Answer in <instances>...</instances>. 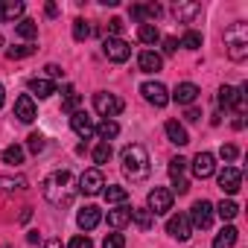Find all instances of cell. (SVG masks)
<instances>
[{
  "instance_id": "6da1fadb",
  "label": "cell",
  "mask_w": 248,
  "mask_h": 248,
  "mask_svg": "<svg viewBox=\"0 0 248 248\" xmlns=\"http://www.w3.org/2000/svg\"><path fill=\"white\" fill-rule=\"evenodd\" d=\"M41 193H44V199H47L53 207H70L73 199H76L73 175H70L67 170H59V172L47 175L44 184H41Z\"/></svg>"
},
{
  "instance_id": "7a4b0ae2",
  "label": "cell",
  "mask_w": 248,
  "mask_h": 248,
  "mask_svg": "<svg viewBox=\"0 0 248 248\" xmlns=\"http://www.w3.org/2000/svg\"><path fill=\"white\" fill-rule=\"evenodd\" d=\"M120 161H123V172H126L132 181H140V178L149 175V152L140 143H129L123 149Z\"/></svg>"
},
{
  "instance_id": "3957f363",
  "label": "cell",
  "mask_w": 248,
  "mask_h": 248,
  "mask_svg": "<svg viewBox=\"0 0 248 248\" xmlns=\"http://www.w3.org/2000/svg\"><path fill=\"white\" fill-rule=\"evenodd\" d=\"M225 47H228V56L233 62H242L248 56V24L236 21L225 30Z\"/></svg>"
},
{
  "instance_id": "277c9868",
  "label": "cell",
  "mask_w": 248,
  "mask_h": 248,
  "mask_svg": "<svg viewBox=\"0 0 248 248\" xmlns=\"http://www.w3.org/2000/svg\"><path fill=\"white\" fill-rule=\"evenodd\" d=\"M93 108H96V114H99V117L114 120V117L123 111V99H120V96H114V93L99 91V93H93Z\"/></svg>"
},
{
  "instance_id": "5b68a950",
  "label": "cell",
  "mask_w": 248,
  "mask_h": 248,
  "mask_svg": "<svg viewBox=\"0 0 248 248\" xmlns=\"http://www.w3.org/2000/svg\"><path fill=\"white\" fill-rule=\"evenodd\" d=\"M102 187H105V178H102V170L99 167H93V170H85L82 175H79V193H85V196H99L102 193Z\"/></svg>"
},
{
  "instance_id": "8992f818",
  "label": "cell",
  "mask_w": 248,
  "mask_h": 248,
  "mask_svg": "<svg viewBox=\"0 0 248 248\" xmlns=\"http://www.w3.org/2000/svg\"><path fill=\"white\" fill-rule=\"evenodd\" d=\"M149 213L152 216H161V213H167V210H172V190H167V187H155V190H149Z\"/></svg>"
},
{
  "instance_id": "52a82bcc",
  "label": "cell",
  "mask_w": 248,
  "mask_h": 248,
  "mask_svg": "<svg viewBox=\"0 0 248 248\" xmlns=\"http://www.w3.org/2000/svg\"><path fill=\"white\" fill-rule=\"evenodd\" d=\"M190 225L199 228V231H207V228L213 225V204H210L207 199H199V202L193 204V210H190Z\"/></svg>"
},
{
  "instance_id": "ba28073f",
  "label": "cell",
  "mask_w": 248,
  "mask_h": 248,
  "mask_svg": "<svg viewBox=\"0 0 248 248\" xmlns=\"http://www.w3.org/2000/svg\"><path fill=\"white\" fill-rule=\"evenodd\" d=\"M102 53H105V59H108V62L123 64V62H129L132 47L123 41V38H105V41H102Z\"/></svg>"
},
{
  "instance_id": "9c48e42d",
  "label": "cell",
  "mask_w": 248,
  "mask_h": 248,
  "mask_svg": "<svg viewBox=\"0 0 248 248\" xmlns=\"http://www.w3.org/2000/svg\"><path fill=\"white\" fill-rule=\"evenodd\" d=\"M167 233H170L172 239H178V242H187V239L193 236L190 216H187V213H175V216H170V222H167Z\"/></svg>"
},
{
  "instance_id": "30bf717a",
  "label": "cell",
  "mask_w": 248,
  "mask_h": 248,
  "mask_svg": "<svg viewBox=\"0 0 248 248\" xmlns=\"http://www.w3.org/2000/svg\"><path fill=\"white\" fill-rule=\"evenodd\" d=\"M140 93H143V99H146L149 105H155V108H164V105L170 102V91H167L161 82H143V85H140Z\"/></svg>"
},
{
  "instance_id": "8fae6325",
  "label": "cell",
  "mask_w": 248,
  "mask_h": 248,
  "mask_svg": "<svg viewBox=\"0 0 248 248\" xmlns=\"http://www.w3.org/2000/svg\"><path fill=\"white\" fill-rule=\"evenodd\" d=\"M239 187H242V172L236 167H225L219 172V190L228 193V196H233V193H239Z\"/></svg>"
},
{
  "instance_id": "7c38bea8",
  "label": "cell",
  "mask_w": 248,
  "mask_h": 248,
  "mask_svg": "<svg viewBox=\"0 0 248 248\" xmlns=\"http://www.w3.org/2000/svg\"><path fill=\"white\" fill-rule=\"evenodd\" d=\"M245 91H248V85H242V88H231V85H225V88L219 91V105L228 108V111H236V108L242 105Z\"/></svg>"
},
{
  "instance_id": "4fadbf2b",
  "label": "cell",
  "mask_w": 248,
  "mask_h": 248,
  "mask_svg": "<svg viewBox=\"0 0 248 248\" xmlns=\"http://www.w3.org/2000/svg\"><path fill=\"white\" fill-rule=\"evenodd\" d=\"M70 129H73L82 140H91V138H93V120H91L85 111H76V114H70Z\"/></svg>"
},
{
  "instance_id": "5bb4252c",
  "label": "cell",
  "mask_w": 248,
  "mask_h": 248,
  "mask_svg": "<svg viewBox=\"0 0 248 248\" xmlns=\"http://www.w3.org/2000/svg\"><path fill=\"white\" fill-rule=\"evenodd\" d=\"M213 172H216V158L210 152H199L193 158V175L196 178H210Z\"/></svg>"
},
{
  "instance_id": "9a60e30c",
  "label": "cell",
  "mask_w": 248,
  "mask_h": 248,
  "mask_svg": "<svg viewBox=\"0 0 248 248\" xmlns=\"http://www.w3.org/2000/svg\"><path fill=\"white\" fill-rule=\"evenodd\" d=\"M99 222H102V210H99L96 204H88V207H82V210L76 213V225H79L82 231H93Z\"/></svg>"
},
{
  "instance_id": "2e32d148",
  "label": "cell",
  "mask_w": 248,
  "mask_h": 248,
  "mask_svg": "<svg viewBox=\"0 0 248 248\" xmlns=\"http://www.w3.org/2000/svg\"><path fill=\"white\" fill-rule=\"evenodd\" d=\"M172 12H175L178 24H193V21L202 15V3H193V0H178Z\"/></svg>"
},
{
  "instance_id": "e0dca14e",
  "label": "cell",
  "mask_w": 248,
  "mask_h": 248,
  "mask_svg": "<svg viewBox=\"0 0 248 248\" xmlns=\"http://www.w3.org/2000/svg\"><path fill=\"white\" fill-rule=\"evenodd\" d=\"M15 117H18L21 123H32V120L38 117L35 102H32V96H30V93H21V96L15 99Z\"/></svg>"
},
{
  "instance_id": "ac0fdd59",
  "label": "cell",
  "mask_w": 248,
  "mask_h": 248,
  "mask_svg": "<svg viewBox=\"0 0 248 248\" xmlns=\"http://www.w3.org/2000/svg\"><path fill=\"white\" fill-rule=\"evenodd\" d=\"M24 3L21 0H0V24H12L24 15Z\"/></svg>"
},
{
  "instance_id": "d6986e66",
  "label": "cell",
  "mask_w": 248,
  "mask_h": 248,
  "mask_svg": "<svg viewBox=\"0 0 248 248\" xmlns=\"http://www.w3.org/2000/svg\"><path fill=\"white\" fill-rule=\"evenodd\" d=\"M172 99H175L178 105H193V102L199 99V85H193V82H181V85H175Z\"/></svg>"
},
{
  "instance_id": "ffe728a7",
  "label": "cell",
  "mask_w": 248,
  "mask_h": 248,
  "mask_svg": "<svg viewBox=\"0 0 248 248\" xmlns=\"http://www.w3.org/2000/svg\"><path fill=\"white\" fill-rule=\"evenodd\" d=\"M164 132H167L170 143H175V146H187V143H190V138H187V129L181 126L178 120H167V126H164Z\"/></svg>"
},
{
  "instance_id": "44dd1931",
  "label": "cell",
  "mask_w": 248,
  "mask_h": 248,
  "mask_svg": "<svg viewBox=\"0 0 248 248\" xmlns=\"http://www.w3.org/2000/svg\"><path fill=\"white\" fill-rule=\"evenodd\" d=\"M138 64H140L143 73H158L161 64H164V59H161L158 53H152V50H143V53L138 56Z\"/></svg>"
},
{
  "instance_id": "7402d4cb",
  "label": "cell",
  "mask_w": 248,
  "mask_h": 248,
  "mask_svg": "<svg viewBox=\"0 0 248 248\" xmlns=\"http://www.w3.org/2000/svg\"><path fill=\"white\" fill-rule=\"evenodd\" d=\"M30 91H32L38 99H47V96L56 93V82H50V79H44V76H35V79H30Z\"/></svg>"
},
{
  "instance_id": "603a6c76",
  "label": "cell",
  "mask_w": 248,
  "mask_h": 248,
  "mask_svg": "<svg viewBox=\"0 0 248 248\" xmlns=\"http://www.w3.org/2000/svg\"><path fill=\"white\" fill-rule=\"evenodd\" d=\"M129 222H132V207H114V210H108V225L114 231L126 228Z\"/></svg>"
},
{
  "instance_id": "cb8c5ba5",
  "label": "cell",
  "mask_w": 248,
  "mask_h": 248,
  "mask_svg": "<svg viewBox=\"0 0 248 248\" xmlns=\"http://www.w3.org/2000/svg\"><path fill=\"white\" fill-rule=\"evenodd\" d=\"M93 135H99V140H102V143H111V140L120 135L117 120H102L99 126H93Z\"/></svg>"
},
{
  "instance_id": "d4e9b609",
  "label": "cell",
  "mask_w": 248,
  "mask_h": 248,
  "mask_svg": "<svg viewBox=\"0 0 248 248\" xmlns=\"http://www.w3.org/2000/svg\"><path fill=\"white\" fill-rule=\"evenodd\" d=\"M79 105H82V96L76 93V88H73V85H67V88H64V96H62V111L76 114V111H79Z\"/></svg>"
},
{
  "instance_id": "484cf974",
  "label": "cell",
  "mask_w": 248,
  "mask_h": 248,
  "mask_svg": "<svg viewBox=\"0 0 248 248\" xmlns=\"http://www.w3.org/2000/svg\"><path fill=\"white\" fill-rule=\"evenodd\" d=\"M233 245H236V228H233V225H225V228L216 233L213 248H233Z\"/></svg>"
},
{
  "instance_id": "4316f807",
  "label": "cell",
  "mask_w": 248,
  "mask_h": 248,
  "mask_svg": "<svg viewBox=\"0 0 248 248\" xmlns=\"http://www.w3.org/2000/svg\"><path fill=\"white\" fill-rule=\"evenodd\" d=\"M0 190L3 193H21V190H27V178H12V175H0Z\"/></svg>"
},
{
  "instance_id": "83f0119b",
  "label": "cell",
  "mask_w": 248,
  "mask_h": 248,
  "mask_svg": "<svg viewBox=\"0 0 248 248\" xmlns=\"http://www.w3.org/2000/svg\"><path fill=\"white\" fill-rule=\"evenodd\" d=\"M132 222H135L140 231H149V228L155 225V216H152L146 207H138V210H132Z\"/></svg>"
},
{
  "instance_id": "f1b7e54d",
  "label": "cell",
  "mask_w": 248,
  "mask_h": 248,
  "mask_svg": "<svg viewBox=\"0 0 248 248\" xmlns=\"http://www.w3.org/2000/svg\"><path fill=\"white\" fill-rule=\"evenodd\" d=\"M15 32H18L21 38H27V41H32V38H38V24H35V21H30V18H24V21H18V27H15Z\"/></svg>"
},
{
  "instance_id": "f546056e",
  "label": "cell",
  "mask_w": 248,
  "mask_h": 248,
  "mask_svg": "<svg viewBox=\"0 0 248 248\" xmlns=\"http://www.w3.org/2000/svg\"><path fill=\"white\" fill-rule=\"evenodd\" d=\"M102 196H105V202H108V204H123V202L129 199V190H126V187H117V184H114V187L102 190Z\"/></svg>"
},
{
  "instance_id": "4dcf8cb0",
  "label": "cell",
  "mask_w": 248,
  "mask_h": 248,
  "mask_svg": "<svg viewBox=\"0 0 248 248\" xmlns=\"http://www.w3.org/2000/svg\"><path fill=\"white\" fill-rule=\"evenodd\" d=\"M138 38H140L143 44H155V41L161 38V32H158L155 24H140V27H138Z\"/></svg>"
},
{
  "instance_id": "1f68e13d",
  "label": "cell",
  "mask_w": 248,
  "mask_h": 248,
  "mask_svg": "<svg viewBox=\"0 0 248 248\" xmlns=\"http://www.w3.org/2000/svg\"><path fill=\"white\" fill-rule=\"evenodd\" d=\"M213 213H219L225 222H231V219L239 213V207H236V202H231V199H222V202L216 204V210H213Z\"/></svg>"
},
{
  "instance_id": "d6a6232c",
  "label": "cell",
  "mask_w": 248,
  "mask_h": 248,
  "mask_svg": "<svg viewBox=\"0 0 248 248\" xmlns=\"http://www.w3.org/2000/svg\"><path fill=\"white\" fill-rule=\"evenodd\" d=\"M3 164H12V167H18V164H24V149L21 146H6L3 149Z\"/></svg>"
},
{
  "instance_id": "836d02e7",
  "label": "cell",
  "mask_w": 248,
  "mask_h": 248,
  "mask_svg": "<svg viewBox=\"0 0 248 248\" xmlns=\"http://www.w3.org/2000/svg\"><path fill=\"white\" fill-rule=\"evenodd\" d=\"M111 155H114V149H111V143H96L93 146V164H108L111 161Z\"/></svg>"
},
{
  "instance_id": "e575fe53",
  "label": "cell",
  "mask_w": 248,
  "mask_h": 248,
  "mask_svg": "<svg viewBox=\"0 0 248 248\" xmlns=\"http://www.w3.org/2000/svg\"><path fill=\"white\" fill-rule=\"evenodd\" d=\"M27 146H30V152H32V155H41V152L47 149V140H44V135H41V132H32V135L27 138Z\"/></svg>"
},
{
  "instance_id": "d590c367",
  "label": "cell",
  "mask_w": 248,
  "mask_h": 248,
  "mask_svg": "<svg viewBox=\"0 0 248 248\" xmlns=\"http://www.w3.org/2000/svg\"><path fill=\"white\" fill-rule=\"evenodd\" d=\"M181 47H184V50H199V47H202V32H196V30L184 32V38H181Z\"/></svg>"
},
{
  "instance_id": "8d00e7d4",
  "label": "cell",
  "mask_w": 248,
  "mask_h": 248,
  "mask_svg": "<svg viewBox=\"0 0 248 248\" xmlns=\"http://www.w3.org/2000/svg\"><path fill=\"white\" fill-rule=\"evenodd\" d=\"M184 170H187V161H184L181 155L170 161V175H172V181H181V178H184Z\"/></svg>"
},
{
  "instance_id": "74e56055",
  "label": "cell",
  "mask_w": 248,
  "mask_h": 248,
  "mask_svg": "<svg viewBox=\"0 0 248 248\" xmlns=\"http://www.w3.org/2000/svg\"><path fill=\"white\" fill-rule=\"evenodd\" d=\"M88 35H91V27H88L82 18H76V21H73V38H76V41H88Z\"/></svg>"
},
{
  "instance_id": "f35d334b",
  "label": "cell",
  "mask_w": 248,
  "mask_h": 248,
  "mask_svg": "<svg viewBox=\"0 0 248 248\" xmlns=\"http://www.w3.org/2000/svg\"><path fill=\"white\" fill-rule=\"evenodd\" d=\"M35 53V47L32 44H24V47H12V50H6V56L15 62V59H27V56H32Z\"/></svg>"
},
{
  "instance_id": "ab89813d",
  "label": "cell",
  "mask_w": 248,
  "mask_h": 248,
  "mask_svg": "<svg viewBox=\"0 0 248 248\" xmlns=\"http://www.w3.org/2000/svg\"><path fill=\"white\" fill-rule=\"evenodd\" d=\"M102 248H126V236H123V233H108Z\"/></svg>"
},
{
  "instance_id": "60d3db41",
  "label": "cell",
  "mask_w": 248,
  "mask_h": 248,
  "mask_svg": "<svg viewBox=\"0 0 248 248\" xmlns=\"http://www.w3.org/2000/svg\"><path fill=\"white\" fill-rule=\"evenodd\" d=\"M120 32H123V21L120 18H111L108 21V38H120Z\"/></svg>"
},
{
  "instance_id": "b9f144b4",
  "label": "cell",
  "mask_w": 248,
  "mask_h": 248,
  "mask_svg": "<svg viewBox=\"0 0 248 248\" xmlns=\"http://www.w3.org/2000/svg\"><path fill=\"white\" fill-rule=\"evenodd\" d=\"M236 155H239V149H236V146H231V143H225V146L219 149V158H222V161H233Z\"/></svg>"
},
{
  "instance_id": "7bdbcfd3",
  "label": "cell",
  "mask_w": 248,
  "mask_h": 248,
  "mask_svg": "<svg viewBox=\"0 0 248 248\" xmlns=\"http://www.w3.org/2000/svg\"><path fill=\"white\" fill-rule=\"evenodd\" d=\"M143 9H146V18H149V21H158V18L164 15V9H161L158 3H149V6H143Z\"/></svg>"
},
{
  "instance_id": "ee69618b",
  "label": "cell",
  "mask_w": 248,
  "mask_h": 248,
  "mask_svg": "<svg viewBox=\"0 0 248 248\" xmlns=\"http://www.w3.org/2000/svg\"><path fill=\"white\" fill-rule=\"evenodd\" d=\"M129 15H132V21L146 24V9H143V6H132V9H129Z\"/></svg>"
},
{
  "instance_id": "f6af8a7d",
  "label": "cell",
  "mask_w": 248,
  "mask_h": 248,
  "mask_svg": "<svg viewBox=\"0 0 248 248\" xmlns=\"http://www.w3.org/2000/svg\"><path fill=\"white\" fill-rule=\"evenodd\" d=\"M67 248H93V242H91V239H88V236H73V239H70V245H67Z\"/></svg>"
},
{
  "instance_id": "bcb514c9",
  "label": "cell",
  "mask_w": 248,
  "mask_h": 248,
  "mask_svg": "<svg viewBox=\"0 0 248 248\" xmlns=\"http://www.w3.org/2000/svg\"><path fill=\"white\" fill-rule=\"evenodd\" d=\"M44 70H47V76H50V82H53V79H62V76H64V70H62L59 64H47Z\"/></svg>"
},
{
  "instance_id": "7dc6e473",
  "label": "cell",
  "mask_w": 248,
  "mask_h": 248,
  "mask_svg": "<svg viewBox=\"0 0 248 248\" xmlns=\"http://www.w3.org/2000/svg\"><path fill=\"white\" fill-rule=\"evenodd\" d=\"M175 50H178V41H175V38H167V41H164V53H167V56H172Z\"/></svg>"
},
{
  "instance_id": "c3c4849f",
  "label": "cell",
  "mask_w": 248,
  "mask_h": 248,
  "mask_svg": "<svg viewBox=\"0 0 248 248\" xmlns=\"http://www.w3.org/2000/svg\"><path fill=\"white\" fill-rule=\"evenodd\" d=\"M199 117H202L199 108H187V120H190V123H199Z\"/></svg>"
},
{
  "instance_id": "681fc988",
  "label": "cell",
  "mask_w": 248,
  "mask_h": 248,
  "mask_svg": "<svg viewBox=\"0 0 248 248\" xmlns=\"http://www.w3.org/2000/svg\"><path fill=\"white\" fill-rule=\"evenodd\" d=\"M44 248H64V245H62V239H47Z\"/></svg>"
},
{
  "instance_id": "f907efd6",
  "label": "cell",
  "mask_w": 248,
  "mask_h": 248,
  "mask_svg": "<svg viewBox=\"0 0 248 248\" xmlns=\"http://www.w3.org/2000/svg\"><path fill=\"white\" fill-rule=\"evenodd\" d=\"M59 15V9H56V3H47V18H56Z\"/></svg>"
},
{
  "instance_id": "816d5d0a",
  "label": "cell",
  "mask_w": 248,
  "mask_h": 248,
  "mask_svg": "<svg viewBox=\"0 0 248 248\" xmlns=\"http://www.w3.org/2000/svg\"><path fill=\"white\" fill-rule=\"evenodd\" d=\"M3 102H6V91H3V85H0V108H3Z\"/></svg>"
},
{
  "instance_id": "f5cc1de1",
  "label": "cell",
  "mask_w": 248,
  "mask_h": 248,
  "mask_svg": "<svg viewBox=\"0 0 248 248\" xmlns=\"http://www.w3.org/2000/svg\"><path fill=\"white\" fill-rule=\"evenodd\" d=\"M3 44H6V38H3V35H0V50H3Z\"/></svg>"
}]
</instances>
